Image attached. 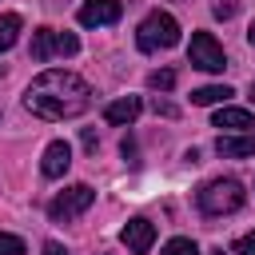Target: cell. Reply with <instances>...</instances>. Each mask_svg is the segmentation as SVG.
Masks as SVG:
<instances>
[{"label": "cell", "mask_w": 255, "mask_h": 255, "mask_svg": "<svg viewBox=\"0 0 255 255\" xmlns=\"http://www.w3.org/2000/svg\"><path fill=\"white\" fill-rule=\"evenodd\" d=\"M24 108L48 124H60V120H76L92 108V84L76 72H64V68H48L40 72L28 92H24Z\"/></svg>", "instance_id": "6da1fadb"}, {"label": "cell", "mask_w": 255, "mask_h": 255, "mask_svg": "<svg viewBox=\"0 0 255 255\" xmlns=\"http://www.w3.org/2000/svg\"><path fill=\"white\" fill-rule=\"evenodd\" d=\"M247 203V191L239 179H211L203 191H199V211L203 215H231Z\"/></svg>", "instance_id": "7a4b0ae2"}, {"label": "cell", "mask_w": 255, "mask_h": 255, "mask_svg": "<svg viewBox=\"0 0 255 255\" xmlns=\"http://www.w3.org/2000/svg\"><path fill=\"white\" fill-rule=\"evenodd\" d=\"M139 52H159V48H175L179 44V24L171 12H147L139 32H135Z\"/></svg>", "instance_id": "3957f363"}, {"label": "cell", "mask_w": 255, "mask_h": 255, "mask_svg": "<svg viewBox=\"0 0 255 255\" xmlns=\"http://www.w3.org/2000/svg\"><path fill=\"white\" fill-rule=\"evenodd\" d=\"M92 203H96V191H92L88 183H72V187H64V191L48 203V219H52V223H68V219L84 215Z\"/></svg>", "instance_id": "277c9868"}, {"label": "cell", "mask_w": 255, "mask_h": 255, "mask_svg": "<svg viewBox=\"0 0 255 255\" xmlns=\"http://www.w3.org/2000/svg\"><path fill=\"white\" fill-rule=\"evenodd\" d=\"M187 64L191 68H203V72H223L227 68V56L219 48V40L211 32H195L191 44H187Z\"/></svg>", "instance_id": "5b68a950"}, {"label": "cell", "mask_w": 255, "mask_h": 255, "mask_svg": "<svg viewBox=\"0 0 255 255\" xmlns=\"http://www.w3.org/2000/svg\"><path fill=\"white\" fill-rule=\"evenodd\" d=\"M120 243H124L131 255H147L151 243H155V223H151V219H128L124 231H120Z\"/></svg>", "instance_id": "8992f818"}, {"label": "cell", "mask_w": 255, "mask_h": 255, "mask_svg": "<svg viewBox=\"0 0 255 255\" xmlns=\"http://www.w3.org/2000/svg\"><path fill=\"white\" fill-rule=\"evenodd\" d=\"M124 16L120 0H84L80 4V24L84 28H100V24H116Z\"/></svg>", "instance_id": "52a82bcc"}, {"label": "cell", "mask_w": 255, "mask_h": 255, "mask_svg": "<svg viewBox=\"0 0 255 255\" xmlns=\"http://www.w3.org/2000/svg\"><path fill=\"white\" fill-rule=\"evenodd\" d=\"M72 167V147L64 143V139H52L48 147H44V159H40V171L48 175V179H60L64 171Z\"/></svg>", "instance_id": "ba28073f"}, {"label": "cell", "mask_w": 255, "mask_h": 255, "mask_svg": "<svg viewBox=\"0 0 255 255\" xmlns=\"http://www.w3.org/2000/svg\"><path fill=\"white\" fill-rule=\"evenodd\" d=\"M211 128H227V131H255V116L247 112V108H219L215 116H211Z\"/></svg>", "instance_id": "9c48e42d"}, {"label": "cell", "mask_w": 255, "mask_h": 255, "mask_svg": "<svg viewBox=\"0 0 255 255\" xmlns=\"http://www.w3.org/2000/svg\"><path fill=\"white\" fill-rule=\"evenodd\" d=\"M215 151H219L223 159L255 155V131H243V135H219V139H215Z\"/></svg>", "instance_id": "30bf717a"}, {"label": "cell", "mask_w": 255, "mask_h": 255, "mask_svg": "<svg viewBox=\"0 0 255 255\" xmlns=\"http://www.w3.org/2000/svg\"><path fill=\"white\" fill-rule=\"evenodd\" d=\"M143 112V104H139V96H124V100H112L108 108H104V120L108 124H135V116Z\"/></svg>", "instance_id": "8fae6325"}, {"label": "cell", "mask_w": 255, "mask_h": 255, "mask_svg": "<svg viewBox=\"0 0 255 255\" xmlns=\"http://www.w3.org/2000/svg\"><path fill=\"white\" fill-rule=\"evenodd\" d=\"M52 56H56V28H36L32 32V60L44 64Z\"/></svg>", "instance_id": "7c38bea8"}, {"label": "cell", "mask_w": 255, "mask_h": 255, "mask_svg": "<svg viewBox=\"0 0 255 255\" xmlns=\"http://www.w3.org/2000/svg\"><path fill=\"white\" fill-rule=\"evenodd\" d=\"M227 96H235L227 84H207V88H195L191 92V104L195 108H211V104H227Z\"/></svg>", "instance_id": "4fadbf2b"}, {"label": "cell", "mask_w": 255, "mask_h": 255, "mask_svg": "<svg viewBox=\"0 0 255 255\" xmlns=\"http://www.w3.org/2000/svg\"><path fill=\"white\" fill-rule=\"evenodd\" d=\"M16 36H20V16L16 12H4L0 16V52H8L16 44Z\"/></svg>", "instance_id": "5bb4252c"}, {"label": "cell", "mask_w": 255, "mask_h": 255, "mask_svg": "<svg viewBox=\"0 0 255 255\" xmlns=\"http://www.w3.org/2000/svg\"><path fill=\"white\" fill-rule=\"evenodd\" d=\"M147 88H151V92H171V88H175V72H171V68L151 72V76H147Z\"/></svg>", "instance_id": "9a60e30c"}, {"label": "cell", "mask_w": 255, "mask_h": 255, "mask_svg": "<svg viewBox=\"0 0 255 255\" xmlns=\"http://www.w3.org/2000/svg\"><path fill=\"white\" fill-rule=\"evenodd\" d=\"M163 255H199V247H195L187 235H175V239L163 243Z\"/></svg>", "instance_id": "2e32d148"}, {"label": "cell", "mask_w": 255, "mask_h": 255, "mask_svg": "<svg viewBox=\"0 0 255 255\" xmlns=\"http://www.w3.org/2000/svg\"><path fill=\"white\" fill-rule=\"evenodd\" d=\"M80 52V40L72 32H56V56H76Z\"/></svg>", "instance_id": "e0dca14e"}, {"label": "cell", "mask_w": 255, "mask_h": 255, "mask_svg": "<svg viewBox=\"0 0 255 255\" xmlns=\"http://www.w3.org/2000/svg\"><path fill=\"white\" fill-rule=\"evenodd\" d=\"M0 255H24V239H20V235L0 231Z\"/></svg>", "instance_id": "ac0fdd59"}, {"label": "cell", "mask_w": 255, "mask_h": 255, "mask_svg": "<svg viewBox=\"0 0 255 255\" xmlns=\"http://www.w3.org/2000/svg\"><path fill=\"white\" fill-rule=\"evenodd\" d=\"M211 12H215V20H231V16L239 12V4H235V0H215Z\"/></svg>", "instance_id": "d6986e66"}, {"label": "cell", "mask_w": 255, "mask_h": 255, "mask_svg": "<svg viewBox=\"0 0 255 255\" xmlns=\"http://www.w3.org/2000/svg\"><path fill=\"white\" fill-rule=\"evenodd\" d=\"M235 251H239V255H255V231L239 235V239H235Z\"/></svg>", "instance_id": "ffe728a7"}, {"label": "cell", "mask_w": 255, "mask_h": 255, "mask_svg": "<svg viewBox=\"0 0 255 255\" xmlns=\"http://www.w3.org/2000/svg\"><path fill=\"white\" fill-rule=\"evenodd\" d=\"M151 108H155V116H167V120H175V116H179V108H175V104H167V100H155Z\"/></svg>", "instance_id": "44dd1931"}, {"label": "cell", "mask_w": 255, "mask_h": 255, "mask_svg": "<svg viewBox=\"0 0 255 255\" xmlns=\"http://www.w3.org/2000/svg\"><path fill=\"white\" fill-rule=\"evenodd\" d=\"M40 255H68V247H60V243H44Z\"/></svg>", "instance_id": "7402d4cb"}, {"label": "cell", "mask_w": 255, "mask_h": 255, "mask_svg": "<svg viewBox=\"0 0 255 255\" xmlns=\"http://www.w3.org/2000/svg\"><path fill=\"white\" fill-rule=\"evenodd\" d=\"M84 147H88V151H96V131H92V128L84 131Z\"/></svg>", "instance_id": "603a6c76"}, {"label": "cell", "mask_w": 255, "mask_h": 255, "mask_svg": "<svg viewBox=\"0 0 255 255\" xmlns=\"http://www.w3.org/2000/svg\"><path fill=\"white\" fill-rule=\"evenodd\" d=\"M247 44L255 48V20H251V28H247Z\"/></svg>", "instance_id": "cb8c5ba5"}, {"label": "cell", "mask_w": 255, "mask_h": 255, "mask_svg": "<svg viewBox=\"0 0 255 255\" xmlns=\"http://www.w3.org/2000/svg\"><path fill=\"white\" fill-rule=\"evenodd\" d=\"M207 255H223V251H219V247H215V251H207Z\"/></svg>", "instance_id": "d4e9b609"}, {"label": "cell", "mask_w": 255, "mask_h": 255, "mask_svg": "<svg viewBox=\"0 0 255 255\" xmlns=\"http://www.w3.org/2000/svg\"><path fill=\"white\" fill-rule=\"evenodd\" d=\"M251 100H255V84H251Z\"/></svg>", "instance_id": "484cf974"}]
</instances>
